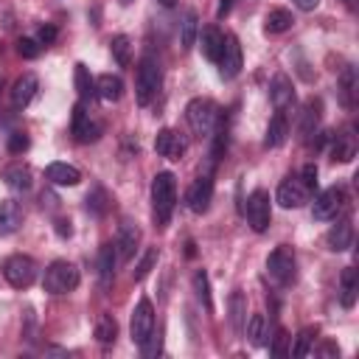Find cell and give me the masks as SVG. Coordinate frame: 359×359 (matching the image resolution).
<instances>
[{
  "label": "cell",
  "instance_id": "obj_26",
  "mask_svg": "<svg viewBox=\"0 0 359 359\" xmlns=\"http://www.w3.org/2000/svg\"><path fill=\"white\" fill-rule=\"evenodd\" d=\"M320 112H323V101L320 98H311L306 101L303 107V115H300V137L309 140L314 132H317V123H320Z\"/></svg>",
  "mask_w": 359,
  "mask_h": 359
},
{
  "label": "cell",
  "instance_id": "obj_38",
  "mask_svg": "<svg viewBox=\"0 0 359 359\" xmlns=\"http://www.w3.org/2000/svg\"><path fill=\"white\" fill-rule=\"evenodd\" d=\"M109 50H112V56H115V62H118L121 67H126V65H129V50H132V45H129V36H126V34L112 36Z\"/></svg>",
  "mask_w": 359,
  "mask_h": 359
},
{
  "label": "cell",
  "instance_id": "obj_3",
  "mask_svg": "<svg viewBox=\"0 0 359 359\" xmlns=\"http://www.w3.org/2000/svg\"><path fill=\"white\" fill-rule=\"evenodd\" d=\"M185 118L196 137H210L219 123V107L210 98H191L185 107Z\"/></svg>",
  "mask_w": 359,
  "mask_h": 359
},
{
  "label": "cell",
  "instance_id": "obj_6",
  "mask_svg": "<svg viewBox=\"0 0 359 359\" xmlns=\"http://www.w3.org/2000/svg\"><path fill=\"white\" fill-rule=\"evenodd\" d=\"M3 278L14 289H28L36 280V264L28 255H8L3 261Z\"/></svg>",
  "mask_w": 359,
  "mask_h": 359
},
{
  "label": "cell",
  "instance_id": "obj_19",
  "mask_svg": "<svg viewBox=\"0 0 359 359\" xmlns=\"http://www.w3.org/2000/svg\"><path fill=\"white\" fill-rule=\"evenodd\" d=\"M289 137V121H286V112L283 109H275V115L269 118V126H266V137H264V146L266 149H278L283 146Z\"/></svg>",
  "mask_w": 359,
  "mask_h": 359
},
{
  "label": "cell",
  "instance_id": "obj_4",
  "mask_svg": "<svg viewBox=\"0 0 359 359\" xmlns=\"http://www.w3.org/2000/svg\"><path fill=\"white\" fill-rule=\"evenodd\" d=\"M42 286L50 294H67V292H73L79 286V269H76V264H70V261H53L45 269Z\"/></svg>",
  "mask_w": 359,
  "mask_h": 359
},
{
  "label": "cell",
  "instance_id": "obj_49",
  "mask_svg": "<svg viewBox=\"0 0 359 359\" xmlns=\"http://www.w3.org/2000/svg\"><path fill=\"white\" fill-rule=\"evenodd\" d=\"M294 6H297L300 11H314V8L320 6V0H294Z\"/></svg>",
  "mask_w": 359,
  "mask_h": 359
},
{
  "label": "cell",
  "instance_id": "obj_22",
  "mask_svg": "<svg viewBox=\"0 0 359 359\" xmlns=\"http://www.w3.org/2000/svg\"><path fill=\"white\" fill-rule=\"evenodd\" d=\"M115 264H118L115 244H101V250H98V278H101V286H104V289H109V286H112Z\"/></svg>",
  "mask_w": 359,
  "mask_h": 359
},
{
  "label": "cell",
  "instance_id": "obj_50",
  "mask_svg": "<svg viewBox=\"0 0 359 359\" xmlns=\"http://www.w3.org/2000/svg\"><path fill=\"white\" fill-rule=\"evenodd\" d=\"M56 233L65 238V236H70V222H65V219H59L56 222Z\"/></svg>",
  "mask_w": 359,
  "mask_h": 359
},
{
  "label": "cell",
  "instance_id": "obj_21",
  "mask_svg": "<svg viewBox=\"0 0 359 359\" xmlns=\"http://www.w3.org/2000/svg\"><path fill=\"white\" fill-rule=\"evenodd\" d=\"M45 177L53 182V185H62V188H73L81 182V171L76 165H67V163H50L45 168Z\"/></svg>",
  "mask_w": 359,
  "mask_h": 359
},
{
  "label": "cell",
  "instance_id": "obj_29",
  "mask_svg": "<svg viewBox=\"0 0 359 359\" xmlns=\"http://www.w3.org/2000/svg\"><path fill=\"white\" fill-rule=\"evenodd\" d=\"M3 180H6V185L11 188V191H17V194H22V191H28L31 188V171L25 168V165H8L6 171H3Z\"/></svg>",
  "mask_w": 359,
  "mask_h": 359
},
{
  "label": "cell",
  "instance_id": "obj_25",
  "mask_svg": "<svg viewBox=\"0 0 359 359\" xmlns=\"http://www.w3.org/2000/svg\"><path fill=\"white\" fill-rule=\"evenodd\" d=\"M95 95H98L101 101H118V98L123 95V81H121V76H115V73L98 76V79H95Z\"/></svg>",
  "mask_w": 359,
  "mask_h": 359
},
{
  "label": "cell",
  "instance_id": "obj_34",
  "mask_svg": "<svg viewBox=\"0 0 359 359\" xmlns=\"http://www.w3.org/2000/svg\"><path fill=\"white\" fill-rule=\"evenodd\" d=\"M76 90H79V95H81V101H93L95 98V81H93V76H90V70H87V65H76Z\"/></svg>",
  "mask_w": 359,
  "mask_h": 359
},
{
  "label": "cell",
  "instance_id": "obj_17",
  "mask_svg": "<svg viewBox=\"0 0 359 359\" xmlns=\"http://www.w3.org/2000/svg\"><path fill=\"white\" fill-rule=\"evenodd\" d=\"M269 98H272V107L275 109H286L294 101V87H292V79L286 73H275L272 76V81H269Z\"/></svg>",
  "mask_w": 359,
  "mask_h": 359
},
{
  "label": "cell",
  "instance_id": "obj_48",
  "mask_svg": "<svg viewBox=\"0 0 359 359\" xmlns=\"http://www.w3.org/2000/svg\"><path fill=\"white\" fill-rule=\"evenodd\" d=\"M230 8H233V0H219V8H216V17H219V20H224V17L230 14Z\"/></svg>",
  "mask_w": 359,
  "mask_h": 359
},
{
  "label": "cell",
  "instance_id": "obj_52",
  "mask_svg": "<svg viewBox=\"0 0 359 359\" xmlns=\"http://www.w3.org/2000/svg\"><path fill=\"white\" fill-rule=\"evenodd\" d=\"M345 6H348V8H353V0H345Z\"/></svg>",
  "mask_w": 359,
  "mask_h": 359
},
{
  "label": "cell",
  "instance_id": "obj_40",
  "mask_svg": "<svg viewBox=\"0 0 359 359\" xmlns=\"http://www.w3.org/2000/svg\"><path fill=\"white\" fill-rule=\"evenodd\" d=\"M39 50H42V45H39L36 39H31V36L17 39V53H20L22 59H36V56H39Z\"/></svg>",
  "mask_w": 359,
  "mask_h": 359
},
{
  "label": "cell",
  "instance_id": "obj_53",
  "mask_svg": "<svg viewBox=\"0 0 359 359\" xmlns=\"http://www.w3.org/2000/svg\"><path fill=\"white\" fill-rule=\"evenodd\" d=\"M118 3H121V6H129V3H132V0H118Z\"/></svg>",
  "mask_w": 359,
  "mask_h": 359
},
{
  "label": "cell",
  "instance_id": "obj_28",
  "mask_svg": "<svg viewBox=\"0 0 359 359\" xmlns=\"http://www.w3.org/2000/svg\"><path fill=\"white\" fill-rule=\"evenodd\" d=\"M227 309H230V325L236 334H244V323H247V297L241 292H233L230 300H227Z\"/></svg>",
  "mask_w": 359,
  "mask_h": 359
},
{
  "label": "cell",
  "instance_id": "obj_10",
  "mask_svg": "<svg viewBox=\"0 0 359 359\" xmlns=\"http://www.w3.org/2000/svg\"><path fill=\"white\" fill-rule=\"evenodd\" d=\"M151 331H154V309H151V303L143 297V300H137V306H135V311H132V323H129L132 342L140 348Z\"/></svg>",
  "mask_w": 359,
  "mask_h": 359
},
{
  "label": "cell",
  "instance_id": "obj_44",
  "mask_svg": "<svg viewBox=\"0 0 359 359\" xmlns=\"http://www.w3.org/2000/svg\"><path fill=\"white\" fill-rule=\"evenodd\" d=\"M272 353H275V356H286V353H289V334H286L283 328H278V334H275V339H272Z\"/></svg>",
  "mask_w": 359,
  "mask_h": 359
},
{
  "label": "cell",
  "instance_id": "obj_43",
  "mask_svg": "<svg viewBox=\"0 0 359 359\" xmlns=\"http://www.w3.org/2000/svg\"><path fill=\"white\" fill-rule=\"evenodd\" d=\"M300 182L306 185L309 194L317 188V165H314V163H306V165H303V171H300Z\"/></svg>",
  "mask_w": 359,
  "mask_h": 359
},
{
  "label": "cell",
  "instance_id": "obj_27",
  "mask_svg": "<svg viewBox=\"0 0 359 359\" xmlns=\"http://www.w3.org/2000/svg\"><path fill=\"white\" fill-rule=\"evenodd\" d=\"M331 157L339 160V163H351L356 157V137L351 129L334 135V146H331Z\"/></svg>",
  "mask_w": 359,
  "mask_h": 359
},
{
  "label": "cell",
  "instance_id": "obj_32",
  "mask_svg": "<svg viewBox=\"0 0 359 359\" xmlns=\"http://www.w3.org/2000/svg\"><path fill=\"white\" fill-rule=\"evenodd\" d=\"M292 22H294V17H292L286 8H272V11L264 17V31H266V34H283V31L292 28Z\"/></svg>",
  "mask_w": 359,
  "mask_h": 359
},
{
  "label": "cell",
  "instance_id": "obj_1",
  "mask_svg": "<svg viewBox=\"0 0 359 359\" xmlns=\"http://www.w3.org/2000/svg\"><path fill=\"white\" fill-rule=\"evenodd\" d=\"M177 205V180L171 171H160L151 180V213L157 224H168Z\"/></svg>",
  "mask_w": 359,
  "mask_h": 359
},
{
  "label": "cell",
  "instance_id": "obj_14",
  "mask_svg": "<svg viewBox=\"0 0 359 359\" xmlns=\"http://www.w3.org/2000/svg\"><path fill=\"white\" fill-rule=\"evenodd\" d=\"M219 76L222 79H236L238 70H241V45L233 34L224 36V48H222V56H219Z\"/></svg>",
  "mask_w": 359,
  "mask_h": 359
},
{
  "label": "cell",
  "instance_id": "obj_16",
  "mask_svg": "<svg viewBox=\"0 0 359 359\" xmlns=\"http://www.w3.org/2000/svg\"><path fill=\"white\" fill-rule=\"evenodd\" d=\"M36 90H39V79H36L34 73H22V76L14 81V87H11V107H14V109H25V107L34 101Z\"/></svg>",
  "mask_w": 359,
  "mask_h": 359
},
{
  "label": "cell",
  "instance_id": "obj_18",
  "mask_svg": "<svg viewBox=\"0 0 359 359\" xmlns=\"http://www.w3.org/2000/svg\"><path fill=\"white\" fill-rule=\"evenodd\" d=\"M351 241H353V224H351V219L345 216V219H339V222L328 230L325 244H328L331 252H345V250L351 247Z\"/></svg>",
  "mask_w": 359,
  "mask_h": 359
},
{
  "label": "cell",
  "instance_id": "obj_46",
  "mask_svg": "<svg viewBox=\"0 0 359 359\" xmlns=\"http://www.w3.org/2000/svg\"><path fill=\"white\" fill-rule=\"evenodd\" d=\"M28 149V137L22 135V132H11V137H8V151L11 154H20V151H25Z\"/></svg>",
  "mask_w": 359,
  "mask_h": 359
},
{
  "label": "cell",
  "instance_id": "obj_8",
  "mask_svg": "<svg viewBox=\"0 0 359 359\" xmlns=\"http://www.w3.org/2000/svg\"><path fill=\"white\" fill-rule=\"evenodd\" d=\"M345 208V191L339 185H331L325 191H320L314 196V205H311V216L317 222H328V219H337V213Z\"/></svg>",
  "mask_w": 359,
  "mask_h": 359
},
{
  "label": "cell",
  "instance_id": "obj_24",
  "mask_svg": "<svg viewBox=\"0 0 359 359\" xmlns=\"http://www.w3.org/2000/svg\"><path fill=\"white\" fill-rule=\"evenodd\" d=\"M22 224V210L14 199H0V236H11Z\"/></svg>",
  "mask_w": 359,
  "mask_h": 359
},
{
  "label": "cell",
  "instance_id": "obj_36",
  "mask_svg": "<svg viewBox=\"0 0 359 359\" xmlns=\"http://www.w3.org/2000/svg\"><path fill=\"white\" fill-rule=\"evenodd\" d=\"M353 95H356V73H353V67H348L339 76V98L345 107H353Z\"/></svg>",
  "mask_w": 359,
  "mask_h": 359
},
{
  "label": "cell",
  "instance_id": "obj_5",
  "mask_svg": "<svg viewBox=\"0 0 359 359\" xmlns=\"http://www.w3.org/2000/svg\"><path fill=\"white\" fill-rule=\"evenodd\" d=\"M244 216H247V224L255 230V233H264L272 222V205H269V194L264 188H255L250 196H247V205H244Z\"/></svg>",
  "mask_w": 359,
  "mask_h": 359
},
{
  "label": "cell",
  "instance_id": "obj_9",
  "mask_svg": "<svg viewBox=\"0 0 359 359\" xmlns=\"http://www.w3.org/2000/svg\"><path fill=\"white\" fill-rule=\"evenodd\" d=\"M70 129H73V135H76L79 143H93V140H98V135L104 132V126H101L98 121L90 118V112H87V101H79V104L73 107Z\"/></svg>",
  "mask_w": 359,
  "mask_h": 359
},
{
  "label": "cell",
  "instance_id": "obj_31",
  "mask_svg": "<svg viewBox=\"0 0 359 359\" xmlns=\"http://www.w3.org/2000/svg\"><path fill=\"white\" fill-rule=\"evenodd\" d=\"M244 334H247V339L252 342V345H266V339H269V331H266V317L264 314H250V320L244 323Z\"/></svg>",
  "mask_w": 359,
  "mask_h": 359
},
{
  "label": "cell",
  "instance_id": "obj_2",
  "mask_svg": "<svg viewBox=\"0 0 359 359\" xmlns=\"http://www.w3.org/2000/svg\"><path fill=\"white\" fill-rule=\"evenodd\" d=\"M160 84H163L160 62L154 56H143L137 65V73H135V101L140 107H149L154 101V95L160 93Z\"/></svg>",
  "mask_w": 359,
  "mask_h": 359
},
{
  "label": "cell",
  "instance_id": "obj_15",
  "mask_svg": "<svg viewBox=\"0 0 359 359\" xmlns=\"http://www.w3.org/2000/svg\"><path fill=\"white\" fill-rule=\"evenodd\" d=\"M137 241H140V230L135 222L123 219L121 227H118V236H115V252H118V261H129L137 250Z\"/></svg>",
  "mask_w": 359,
  "mask_h": 359
},
{
  "label": "cell",
  "instance_id": "obj_33",
  "mask_svg": "<svg viewBox=\"0 0 359 359\" xmlns=\"http://www.w3.org/2000/svg\"><path fill=\"white\" fill-rule=\"evenodd\" d=\"M196 36H199L196 11H185V17H182V22H180V45H182L185 50H191L194 42H196Z\"/></svg>",
  "mask_w": 359,
  "mask_h": 359
},
{
  "label": "cell",
  "instance_id": "obj_30",
  "mask_svg": "<svg viewBox=\"0 0 359 359\" xmlns=\"http://www.w3.org/2000/svg\"><path fill=\"white\" fill-rule=\"evenodd\" d=\"M93 334H95V339H98L101 345L115 342V337H118V323H115V317L107 314V311H101V314L95 317V328H93Z\"/></svg>",
  "mask_w": 359,
  "mask_h": 359
},
{
  "label": "cell",
  "instance_id": "obj_12",
  "mask_svg": "<svg viewBox=\"0 0 359 359\" xmlns=\"http://www.w3.org/2000/svg\"><path fill=\"white\" fill-rule=\"evenodd\" d=\"M210 199H213V177L210 174H199L194 180V185L188 188L185 202H188V208L194 213H205L210 208Z\"/></svg>",
  "mask_w": 359,
  "mask_h": 359
},
{
  "label": "cell",
  "instance_id": "obj_7",
  "mask_svg": "<svg viewBox=\"0 0 359 359\" xmlns=\"http://www.w3.org/2000/svg\"><path fill=\"white\" fill-rule=\"evenodd\" d=\"M294 269H297V264H294L292 247H275V250L269 252V258H266V272H269V278H272L278 286H289V283L294 280Z\"/></svg>",
  "mask_w": 359,
  "mask_h": 359
},
{
  "label": "cell",
  "instance_id": "obj_47",
  "mask_svg": "<svg viewBox=\"0 0 359 359\" xmlns=\"http://www.w3.org/2000/svg\"><path fill=\"white\" fill-rule=\"evenodd\" d=\"M317 353H320V356H339V348H337L334 342H325L323 348H317Z\"/></svg>",
  "mask_w": 359,
  "mask_h": 359
},
{
  "label": "cell",
  "instance_id": "obj_35",
  "mask_svg": "<svg viewBox=\"0 0 359 359\" xmlns=\"http://www.w3.org/2000/svg\"><path fill=\"white\" fill-rule=\"evenodd\" d=\"M314 337H317V325H306L297 337H294V345H292V356H297V359H303V356H309L311 353V342H314Z\"/></svg>",
  "mask_w": 359,
  "mask_h": 359
},
{
  "label": "cell",
  "instance_id": "obj_51",
  "mask_svg": "<svg viewBox=\"0 0 359 359\" xmlns=\"http://www.w3.org/2000/svg\"><path fill=\"white\" fill-rule=\"evenodd\" d=\"M160 3H163V6H174V0H160Z\"/></svg>",
  "mask_w": 359,
  "mask_h": 359
},
{
  "label": "cell",
  "instance_id": "obj_13",
  "mask_svg": "<svg viewBox=\"0 0 359 359\" xmlns=\"http://www.w3.org/2000/svg\"><path fill=\"white\" fill-rule=\"evenodd\" d=\"M275 199H278L280 208L292 210V208H300V205L309 202V191H306V185L300 182V177H286V180L278 185Z\"/></svg>",
  "mask_w": 359,
  "mask_h": 359
},
{
  "label": "cell",
  "instance_id": "obj_11",
  "mask_svg": "<svg viewBox=\"0 0 359 359\" xmlns=\"http://www.w3.org/2000/svg\"><path fill=\"white\" fill-rule=\"evenodd\" d=\"M154 149H157V154L165 157V160H182L188 143H185V137H182L177 129H168V126H165V129L157 132V137H154Z\"/></svg>",
  "mask_w": 359,
  "mask_h": 359
},
{
  "label": "cell",
  "instance_id": "obj_45",
  "mask_svg": "<svg viewBox=\"0 0 359 359\" xmlns=\"http://www.w3.org/2000/svg\"><path fill=\"white\" fill-rule=\"evenodd\" d=\"M56 36H59L56 25H42V28L36 31V42H39V45H53V42H56Z\"/></svg>",
  "mask_w": 359,
  "mask_h": 359
},
{
  "label": "cell",
  "instance_id": "obj_37",
  "mask_svg": "<svg viewBox=\"0 0 359 359\" xmlns=\"http://www.w3.org/2000/svg\"><path fill=\"white\" fill-rule=\"evenodd\" d=\"M194 292H196L199 303H202L208 311H213V297H210V283H208V275H205V269L194 272Z\"/></svg>",
  "mask_w": 359,
  "mask_h": 359
},
{
  "label": "cell",
  "instance_id": "obj_39",
  "mask_svg": "<svg viewBox=\"0 0 359 359\" xmlns=\"http://www.w3.org/2000/svg\"><path fill=\"white\" fill-rule=\"evenodd\" d=\"M154 264H157V247H149L146 252H143V258L135 264V269H132V278L135 280H143L151 269H154Z\"/></svg>",
  "mask_w": 359,
  "mask_h": 359
},
{
  "label": "cell",
  "instance_id": "obj_42",
  "mask_svg": "<svg viewBox=\"0 0 359 359\" xmlns=\"http://www.w3.org/2000/svg\"><path fill=\"white\" fill-rule=\"evenodd\" d=\"M160 348H163V339H160V334H157V331H151V334L146 337V342L140 345L143 356H149V359H151V356H157V353H160Z\"/></svg>",
  "mask_w": 359,
  "mask_h": 359
},
{
  "label": "cell",
  "instance_id": "obj_20",
  "mask_svg": "<svg viewBox=\"0 0 359 359\" xmlns=\"http://www.w3.org/2000/svg\"><path fill=\"white\" fill-rule=\"evenodd\" d=\"M199 48H202V56L210 59V62H219L222 56V48H224V34L216 28V25H208L199 31Z\"/></svg>",
  "mask_w": 359,
  "mask_h": 359
},
{
  "label": "cell",
  "instance_id": "obj_23",
  "mask_svg": "<svg viewBox=\"0 0 359 359\" xmlns=\"http://www.w3.org/2000/svg\"><path fill=\"white\" fill-rule=\"evenodd\" d=\"M356 294H359V275H356L353 266H345L342 275H339V303L345 309H353Z\"/></svg>",
  "mask_w": 359,
  "mask_h": 359
},
{
  "label": "cell",
  "instance_id": "obj_41",
  "mask_svg": "<svg viewBox=\"0 0 359 359\" xmlns=\"http://www.w3.org/2000/svg\"><path fill=\"white\" fill-rule=\"evenodd\" d=\"M87 208H90L93 213H98V216H101V213L107 210V194H104L101 188H95V191L87 196Z\"/></svg>",
  "mask_w": 359,
  "mask_h": 359
}]
</instances>
